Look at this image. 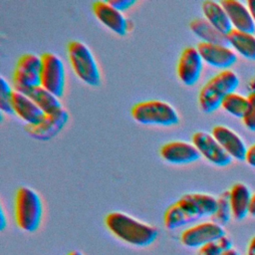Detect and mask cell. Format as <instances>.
Wrapping results in <instances>:
<instances>
[{
    "label": "cell",
    "mask_w": 255,
    "mask_h": 255,
    "mask_svg": "<svg viewBox=\"0 0 255 255\" xmlns=\"http://www.w3.org/2000/svg\"><path fill=\"white\" fill-rule=\"evenodd\" d=\"M217 207V197L201 192L183 194L170 204L163 215L166 229L174 230L184 227L204 217H211Z\"/></svg>",
    "instance_id": "cell-1"
},
{
    "label": "cell",
    "mask_w": 255,
    "mask_h": 255,
    "mask_svg": "<svg viewBox=\"0 0 255 255\" xmlns=\"http://www.w3.org/2000/svg\"><path fill=\"white\" fill-rule=\"evenodd\" d=\"M105 225L118 239L134 247H147L158 236L156 227L122 211L108 213Z\"/></svg>",
    "instance_id": "cell-2"
},
{
    "label": "cell",
    "mask_w": 255,
    "mask_h": 255,
    "mask_svg": "<svg viewBox=\"0 0 255 255\" xmlns=\"http://www.w3.org/2000/svg\"><path fill=\"white\" fill-rule=\"evenodd\" d=\"M239 78L232 70H223L211 77L201 88L198 95L199 107L205 114H211L221 107L224 98L235 92Z\"/></svg>",
    "instance_id": "cell-3"
},
{
    "label": "cell",
    "mask_w": 255,
    "mask_h": 255,
    "mask_svg": "<svg viewBox=\"0 0 255 255\" xmlns=\"http://www.w3.org/2000/svg\"><path fill=\"white\" fill-rule=\"evenodd\" d=\"M14 215L17 226L25 232H35L43 218V202L31 187L20 186L15 195Z\"/></svg>",
    "instance_id": "cell-4"
},
{
    "label": "cell",
    "mask_w": 255,
    "mask_h": 255,
    "mask_svg": "<svg viewBox=\"0 0 255 255\" xmlns=\"http://www.w3.org/2000/svg\"><path fill=\"white\" fill-rule=\"evenodd\" d=\"M70 64L80 80L92 87L101 84V73L98 63L90 50L83 42L71 41L67 48Z\"/></svg>",
    "instance_id": "cell-5"
},
{
    "label": "cell",
    "mask_w": 255,
    "mask_h": 255,
    "mask_svg": "<svg viewBox=\"0 0 255 255\" xmlns=\"http://www.w3.org/2000/svg\"><path fill=\"white\" fill-rule=\"evenodd\" d=\"M132 119L142 125L174 126L179 123L176 110L167 102L149 100L135 104L130 111Z\"/></svg>",
    "instance_id": "cell-6"
},
{
    "label": "cell",
    "mask_w": 255,
    "mask_h": 255,
    "mask_svg": "<svg viewBox=\"0 0 255 255\" xmlns=\"http://www.w3.org/2000/svg\"><path fill=\"white\" fill-rule=\"evenodd\" d=\"M41 56L35 54L22 55L16 64L13 73L15 91L27 95L32 89L41 86Z\"/></svg>",
    "instance_id": "cell-7"
},
{
    "label": "cell",
    "mask_w": 255,
    "mask_h": 255,
    "mask_svg": "<svg viewBox=\"0 0 255 255\" xmlns=\"http://www.w3.org/2000/svg\"><path fill=\"white\" fill-rule=\"evenodd\" d=\"M41 59V86L56 97L61 98L64 94L66 83L65 67L62 60L59 56L50 52L44 53Z\"/></svg>",
    "instance_id": "cell-8"
},
{
    "label": "cell",
    "mask_w": 255,
    "mask_h": 255,
    "mask_svg": "<svg viewBox=\"0 0 255 255\" xmlns=\"http://www.w3.org/2000/svg\"><path fill=\"white\" fill-rule=\"evenodd\" d=\"M224 235L226 234L223 226L210 220L196 223L184 229L180 234V241L187 248L199 249Z\"/></svg>",
    "instance_id": "cell-9"
},
{
    "label": "cell",
    "mask_w": 255,
    "mask_h": 255,
    "mask_svg": "<svg viewBox=\"0 0 255 255\" xmlns=\"http://www.w3.org/2000/svg\"><path fill=\"white\" fill-rule=\"evenodd\" d=\"M191 139L199 153L212 164L224 167L231 163V156L223 149L211 133L199 130L192 134Z\"/></svg>",
    "instance_id": "cell-10"
},
{
    "label": "cell",
    "mask_w": 255,
    "mask_h": 255,
    "mask_svg": "<svg viewBox=\"0 0 255 255\" xmlns=\"http://www.w3.org/2000/svg\"><path fill=\"white\" fill-rule=\"evenodd\" d=\"M69 120L68 112L63 108L52 115H45L44 119L36 125H27L26 132L38 140H48L56 136L66 126Z\"/></svg>",
    "instance_id": "cell-11"
},
{
    "label": "cell",
    "mask_w": 255,
    "mask_h": 255,
    "mask_svg": "<svg viewBox=\"0 0 255 255\" xmlns=\"http://www.w3.org/2000/svg\"><path fill=\"white\" fill-rule=\"evenodd\" d=\"M196 48L203 62L222 71L229 70L237 61L235 51L228 45L199 42Z\"/></svg>",
    "instance_id": "cell-12"
},
{
    "label": "cell",
    "mask_w": 255,
    "mask_h": 255,
    "mask_svg": "<svg viewBox=\"0 0 255 255\" xmlns=\"http://www.w3.org/2000/svg\"><path fill=\"white\" fill-rule=\"evenodd\" d=\"M203 60L195 47L185 48L177 63V76L185 86L195 85L202 73Z\"/></svg>",
    "instance_id": "cell-13"
},
{
    "label": "cell",
    "mask_w": 255,
    "mask_h": 255,
    "mask_svg": "<svg viewBox=\"0 0 255 255\" xmlns=\"http://www.w3.org/2000/svg\"><path fill=\"white\" fill-rule=\"evenodd\" d=\"M160 156L173 164H185L197 161L201 154L193 143L183 140H173L164 143L159 150Z\"/></svg>",
    "instance_id": "cell-14"
},
{
    "label": "cell",
    "mask_w": 255,
    "mask_h": 255,
    "mask_svg": "<svg viewBox=\"0 0 255 255\" xmlns=\"http://www.w3.org/2000/svg\"><path fill=\"white\" fill-rule=\"evenodd\" d=\"M211 134L223 147V149L231 156L232 159L245 161L247 146L238 133L226 126H215L211 130Z\"/></svg>",
    "instance_id": "cell-15"
},
{
    "label": "cell",
    "mask_w": 255,
    "mask_h": 255,
    "mask_svg": "<svg viewBox=\"0 0 255 255\" xmlns=\"http://www.w3.org/2000/svg\"><path fill=\"white\" fill-rule=\"evenodd\" d=\"M93 12L96 18L114 33L120 36L127 34L128 22L125 15L123 12L112 6L108 1L94 2Z\"/></svg>",
    "instance_id": "cell-16"
},
{
    "label": "cell",
    "mask_w": 255,
    "mask_h": 255,
    "mask_svg": "<svg viewBox=\"0 0 255 255\" xmlns=\"http://www.w3.org/2000/svg\"><path fill=\"white\" fill-rule=\"evenodd\" d=\"M220 3L225 9L233 29L254 34L255 23L245 3L238 0H222Z\"/></svg>",
    "instance_id": "cell-17"
},
{
    "label": "cell",
    "mask_w": 255,
    "mask_h": 255,
    "mask_svg": "<svg viewBox=\"0 0 255 255\" xmlns=\"http://www.w3.org/2000/svg\"><path fill=\"white\" fill-rule=\"evenodd\" d=\"M11 103L14 114L17 115L27 125H36L40 123L45 117V114L30 97L15 90L12 94Z\"/></svg>",
    "instance_id": "cell-18"
},
{
    "label": "cell",
    "mask_w": 255,
    "mask_h": 255,
    "mask_svg": "<svg viewBox=\"0 0 255 255\" xmlns=\"http://www.w3.org/2000/svg\"><path fill=\"white\" fill-rule=\"evenodd\" d=\"M251 196L252 193L246 184L237 182L231 186L229 189V201L232 217L235 220H243L249 215Z\"/></svg>",
    "instance_id": "cell-19"
},
{
    "label": "cell",
    "mask_w": 255,
    "mask_h": 255,
    "mask_svg": "<svg viewBox=\"0 0 255 255\" xmlns=\"http://www.w3.org/2000/svg\"><path fill=\"white\" fill-rule=\"evenodd\" d=\"M204 18L222 34L227 35L233 28L227 13L220 2L206 0L201 5Z\"/></svg>",
    "instance_id": "cell-20"
},
{
    "label": "cell",
    "mask_w": 255,
    "mask_h": 255,
    "mask_svg": "<svg viewBox=\"0 0 255 255\" xmlns=\"http://www.w3.org/2000/svg\"><path fill=\"white\" fill-rule=\"evenodd\" d=\"M228 46L247 60L255 61V35L232 29L227 35Z\"/></svg>",
    "instance_id": "cell-21"
},
{
    "label": "cell",
    "mask_w": 255,
    "mask_h": 255,
    "mask_svg": "<svg viewBox=\"0 0 255 255\" xmlns=\"http://www.w3.org/2000/svg\"><path fill=\"white\" fill-rule=\"evenodd\" d=\"M189 28L194 35L202 40V42L210 44L228 45L227 36L218 31L205 18L193 19L189 24Z\"/></svg>",
    "instance_id": "cell-22"
},
{
    "label": "cell",
    "mask_w": 255,
    "mask_h": 255,
    "mask_svg": "<svg viewBox=\"0 0 255 255\" xmlns=\"http://www.w3.org/2000/svg\"><path fill=\"white\" fill-rule=\"evenodd\" d=\"M27 96L33 100L45 115H52L63 109L59 98L42 86L32 89Z\"/></svg>",
    "instance_id": "cell-23"
},
{
    "label": "cell",
    "mask_w": 255,
    "mask_h": 255,
    "mask_svg": "<svg viewBox=\"0 0 255 255\" xmlns=\"http://www.w3.org/2000/svg\"><path fill=\"white\" fill-rule=\"evenodd\" d=\"M248 106H249L248 98L236 92H233L227 95L221 104V108L225 112L241 120L245 117L248 111Z\"/></svg>",
    "instance_id": "cell-24"
},
{
    "label": "cell",
    "mask_w": 255,
    "mask_h": 255,
    "mask_svg": "<svg viewBox=\"0 0 255 255\" xmlns=\"http://www.w3.org/2000/svg\"><path fill=\"white\" fill-rule=\"evenodd\" d=\"M231 217L232 212L229 201V190H225L217 197V207L214 214L211 216V220L224 226L230 221Z\"/></svg>",
    "instance_id": "cell-25"
},
{
    "label": "cell",
    "mask_w": 255,
    "mask_h": 255,
    "mask_svg": "<svg viewBox=\"0 0 255 255\" xmlns=\"http://www.w3.org/2000/svg\"><path fill=\"white\" fill-rule=\"evenodd\" d=\"M233 248L231 239L224 235L216 241H212L198 249L197 255H221L223 252Z\"/></svg>",
    "instance_id": "cell-26"
},
{
    "label": "cell",
    "mask_w": 255,
    "mask_h": 255,
    "mask_svg": "<svg viewBox=\"0 0 255 255\" xmlns=\"http://www.w3.org/2000/svg\"><path fill=\"white\" fill-rule=\"evenodd\" d=\"M12 88L10 84L6 81L4 77H0V110L2 113L14 114L11 98H12Z\"/></svg>",
    "instance_id": "cell-27"
},
{
    "label": "cell",
    "mask_w": 255,
    "mask_h": 255,
    "mask_svg": "<svg viewBox=\"0 0 255 255\" xmlns=\"http://www.w3.org/2000/svg\"><path fill=\"white\" fill-rule=\"evenodd\" d=\"M248 111L245 117L242 119L245 128L251 131H255V91L249 92L248 96Z\"/></svg>",
    "instance_id": "cell-28"
},
{
    "label": "cell",
    "mask_w": 255,
    "mask_h": 255,
    "mask_svg": "<svg viewBox=\"0 0 255 255\" xmlns=\"http://www.w3.org/2000/svg\"><path fill=\"white\" fill-rule=\"evenodd\" d=\"M108 2L121 12L129 9L132 5L135 4L134 0H109Z\"/></svg>",
    "instance_id": "cell-29"
},
{
    "label": "cell",
    "mask_w": 255,
    "mask_h": 255,
    "mask_svg": "<svg viewBox=\"0 0 255 255\" xmlns=\"http://www.w3.org/2000/svg\"><path fill=\"white\" fill-rule=\"evenodd\" d=\"M245 161L247 162L248 165L255 167V143L248 147L245 156Z\"/></svg>",
    "instance_id": "cell-30"
},
{
    "label": "cell",
    "mask_w": 255,
    "mask_h": 255,
    "mask_svg": "<svg viewBox=\"0 0 255 255\" xmlns=\"http://www.w3.org/2000/svg\"><path fill=\"white\" fill-rule=\"evenodd\" d=\"M7 226V221H6V215L3 206L0 207V230L3 231Z\"/></svg>",
    "instance_id": "cell-31"
},
{
    "label": "cell",
    "mask_w": 255,
    "mask_h": 255,
    "mask_svg": "<svg viewBox=\"0 0 255 255\" xmlns=\"http://www.w3.org/2000/svg\"><path fill=\"white\" fill-rule=\"evenodd\" d=\"M246 255H255V235L249 241V244L247 246Z\"/></svg>",
    "instance_id": "cell-32"
},
{
    "label": "cell",
    "mask_w": 255,
    "mask_h": 255,
    "mask_svg": "<svg viewBox=\"0 0 255 255\" xmlns=\"http://www.w3.org/2000/svg\"><path fill=\"white\" fill-rule=\"evenodd\" d=\"M246 5H247V7L250 11V14L252 16V19H253L254 23H255V0H248L246 2Z\"/></svg>",
    "instance_id": "cell-33"
},
{
    "label": "cell",
    "mask_w": 255,
    "mask_h": 255,
    "mask_svg": "<svg viewBox=\"0 0 255 255\" xmlns=\"http://www.w3.org/2000/svg\"><path fill=\"white\" fill-rule=\"evenodd\" d=\"M249 215H251L252 217H255V192L251 196L250 207H249Z\"/></svg>",
    "instance_id": "cell-34"
},
{
    "label": "cell",
    "mask_w": 255,
    "mask_h": 255,
    "mask_svg": "<svg viewBox=\"0 0 255 255\" xmlns=\"http://www.w3.org/2000/svg\"><path fill=\"white\" fill-rule=\"evenodd\" d=\"M221 255H240V253L235 248H231V249L223 252Z\"/></svg>",
    "instance_id": "cell-35"
},
{
    "label": "cell",
    "mask_w": 255,
    "mask_h": 255,
    "mask_svg": "<svg viewBox=\"0 0 255 255\" xmlns=\"http://www.w3.org/2000/svg\"><path fill=\"white\" fill-rule=\"evenodd\" d=\"M68 255H85V254L80 250H73L70 253H68Z\"/></svg>",
    "instance_id": "cell-36"
}]
</instances>
